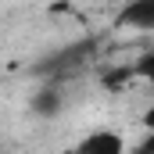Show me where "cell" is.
Returning <instances> with one entry per match:
<instances>
[{"mask_svg":"<svg viewBox=\"0 0 154 154\" xmlns=\"http://www.w3.org/2000/svg\"><path fill=\"white\" fill-rule=\"evenodd\" d=\"M75 154H125V140L115 129H97L75 143Z\"/></svg>","mask_w":154,"mask_h":154,"instance_id":"cell-1","label":"cell"},{"mask_svg":"<svg viewBox=\"0 0 154 154\" xmlns=\"http://www.w3.org/2000/svg\"><path fill=\"white\" fill-rule=\"evenodd\" d=\"M115 25H122V29H140V32H151V29H154V0H125V7L118 11Z\"/></svg>","mask_w":154,"mask_h":154,"instance_id":"cell-2","label":"cell"},{"mask_svg":"<svg viewBox=\"0 0 154 154\" xmlns=\"http://www.w3.org/2000/svg\"><path fill=\"white\" fill-rule=\"evenodd\" d=\"M61 104H65V97H61V90H57L54 82L32 93V111H36V115H43V118L57 115V111H61Z\"/></svg>","mask_w":154,"mask_h":154,"instance_id":"cell-3","label":"cell"},{"mask_svg":"<svg viewBox=\"0 0 154 154\" xmlns=\"http://www.w3.org/2000/svg\"><path fill=\"white\" fill-rule=\"evenodd\" d=\"M133 79H140V75H136V65H118V68H111V72L100 75V86L115 93V90H125Z\"/></svg>","mask_w":154,"mask_h":154,"instance_id":"cell-4","label":"cell"},{"mask_svg":"<svg viewBox=\"0 0 154 154\" xmlns=\"http://www.w3.org/2000/svg\"><path fill=\"white\" fill-rule=\"evenodd\" d=\"M133 65H136V75L147 79V82L154 86V50H151V54H143L140 61H133Z\"/></svg>","mask_w":154,"mask_h":154,"instance_id":"cell-5","label":"cell"},{"mask_svg":"<svg viewBox=\"0 0 154 154\" xmlns=\"http://www.w3.org/2000/svg\"><path fill=\"white\" fill-rule=\"evenodd\" d=\"M129 154H154V129H147V133H143V140H140Z\"/></svg>","mask_w":154,"mask_h":154,"instance_id":"cell-6","label":"cell"},{"mask_svg":"<svg viewBox=\"0 0 154 154\" xmlns=\"http://www.w3.org/2000/svg\"><path fill=\"white\" fill-rule=\"evenodd\" d=\"M143 125H147V129H154V104L143 111Z\"/></svg>","mask_w":154,"mask_h":154,"instance_id":"cell-7","label":"cell"}]
</instances>
